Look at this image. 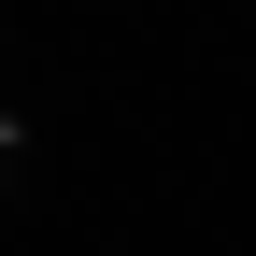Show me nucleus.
<instances>
[{
	"mask_svg": "<svg viewBox=\"0 0 256 256\" xmlns=\"http://www.w3.org/2000/svg\"><path fill=\"white\" fill-rule=\"evenodd\" d=\"M0 171H14V114H0Z\"/></svg>",
	"mask_w": 256,
	"mask_h": 256,
	"instance_id": "nucleus-1",
	"label": "nucleus"
}]
</instances>
